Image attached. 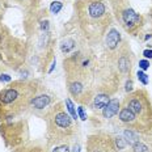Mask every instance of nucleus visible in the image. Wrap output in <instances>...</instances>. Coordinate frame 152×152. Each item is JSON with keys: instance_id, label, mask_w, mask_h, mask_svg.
<instances>
[{"instance_id": "6ab92c4d", "label": "nucleus", "mask_w": 152, "mask_h": 152, "mask_svg": "<svg viewBox=\"0 0 152 152\" xmlns=\"http://www.w3.org/2000/svg\"><path fill=\"white\" fill-rule=\"evenodd\" d=\"M138 79L142 84H144V85L148 84V76L145 75L143 71H138Z\"/></svg>"}, {"instance_id": "7ed1b4c3", "label": "nucleus", "mask_w": 152, "mask_h": 152, "mask_svg": "<svg viewBox=\"0 0 152 152\" xmlns=\"http://www.w3.org/2000/svg\"><path fill=\"white\" fill-rule=\"evenodd\" d=\"M122 18H123V23L126 24V26L130 28V29L137 26L139 24V21H140L139 15L135 13V11H132V9H126L122 13Z\"/></svg>"}, {"instance_id": "a878e982", "label": "nucleus", "mask_w": 152, "mask_h": 152, "mask_svg": "<svg viewBox=\"0 0 152 152\" xmlns=\"http://www.w3.org/2000/svg\"><path fill=\"white\" fill-rule=\"evenodd\" d=\"M41 28H42V30H47V29H49V23H47V21H45V23H42V25H41Z\"/></svg>"}, {"instance_id": "39448f33", "label": "nucleus", "mask_w": 152, "mask_h": 152, "mask_svg": "<svg viewBox=\"0 0 152 152\" xmlns=\"http://www.w3.org/2000/svg\"><path fill=\"white\" fill-rule=\"evenodd\" d=\"M118 109H119V101L118 100H112L109 101V104L104 107V112H102V115L104 118H112L113 115H115L117 113H118Z\"/></svg>"}, {"instance_id": "4be33fe9", "label": "nucleus", "mask_w": 152, "mask_h": 152, "mask_svg": "<svg viewBox=\"0 0 152 152\" xmlns=\"http://www.w3.org/2000/svg\"><path fill=\"white\" fill-rule=\"evenodd\" d=\"M77 113H79V117H80V119H83V121H85L87 119V115H85V112H84V107H79L77 109Z\"/></svg>"}, {"instance_id": "393cba45", "label": "nucleus", "mask_w": 152, "mask_h": 152, "mask_svg": "<svg viewBox=\"0 0 152 152\" xmlns=\"http://www.w3.org/2000/svg\"><path fill=\"white\" fill-rule=\"evenodd\" d=\"M126 91H127V92H131L132 91V81L131 80H129L127 83H126Z\"/></svg>"}, {"instance_id": "dca6fc26", "label": "nucleus", "mask_w": 152, "mask_h": 152, "mask_svg": "<svg viewBox=\"0 0 152 152\" xmlns=\"http://www.w3.org/2000/svg\"><path fill=\"white\" fill-rule=\"evenodd\" d=\"M134 145V151L135 152H150V150H148V147L143 143H140V142H137Z\"/></svg>"}, {"instance_id": "1a4fd4ad", "label": "nucleus", "mask_w": 152, "mask_h": 152, "mask_svg": "<svg viewBox=\"0 0 152 152\" xmlns=\"http://www.w3.org/2000/svg\"><path fill=\"white\" fill-rule=\"evenodd\" d=\"M119 119L125 123H132L135 121V114L129 109V107H123L119 113Z\"/></svg>"}, {"instance_id": "b1692460", "label": "nucleus", "mask_w": 152, "mask_h": 152, "mask_svg": "<svg viewBox=\"0 0 152 152\" xmlns=\"http://www.w3.org/2000/svg\"><path fill=\"white\" fill-rule=\"evenodd\" d=\"M143 55L145 56V58L152 59V50H144V51H143Z\"/></svg>"}, {"instance_id": "a211bd4d", "label": "nucleus", "mask_w": 152, "mask_h": 152, "mask_svg": "<svg viewBox=\"0 0 152 152\" xmlns=\"http://www.w3.org/2000/svg\"><path fill=\"white\" fill-rule=\"evenodd\" d=\"M115 144H117V148H118V150H123V148L127 145V142H126L125 138L118 137V138H115Z\"/></svg>"}, {"instance_id": "412c9836", "label": "nucleus", "mask_w": 152, "mask_h": 152, "mask_svg": "<svg viewBox=\"0 0 152 152\" xmlns=\"http://www.w3.org/2000/svg\"><path fill=\"white\" fill-rule=\"evenodd\" d=\"M53 152H69V148L68 145H59V147L54 148Z\"/></svg>"}, {"instance_id": "5701e85b", "label": "nucleus", "mask_w": 152, "mask_h": 152, "mask_svg": "<svg viewBox=\"0 0 152 152\" xmlns=\"http://www.w3.org/2000/svg\"><path fill=\"white\" fill-rule=\"evenodd\" d=\"M0 80H1V81H5V83H8V81H11L12 79H11V76H8V75H1V76H0Z\"/></svg>"}, {"instance_id": "aec40b11", "label": "nucleus", "mask_w": 152, "mask_h": 152, "mask_svg": "<svg viewBox=\"0 0 152 152\" xmlns=\"http://www.w3.org/2000/svg\"><path fill=\"white\" fill-rule=\"evenodd\" d=\"M139 67H140V69H143V71H145V69L150 68V62L145 61V59H143V61L139 62Z\"/></svg>"}, {"instance_id": "f8f14e48", "label": "nucleus", "mask_w": 152, "mask_h": 152, "mask_svg": "<svg viewBox=\"0 0 152 152\" xmlns=\"http://www.w3.org/2000/svg\"><path fill=\"white\" fill-rule=\"evenodd\" d=\"M118 68L121 69V72H123V74H126V72H129L130 71V62H129V59L127 58H121L118 61Z\"/></svg>"}, {"instance_id": "9b49d317", "label": "nucleus", "mask_w": 152, "mask_h": 152, "mask_svg": "<svg viewBox=\"0 0 152 152\" xmlns=\"http://www.w3.org/2000/svg\"><path fill=\"white\" fill-rule=\"evenodd\" d=\"M125 139H126V142H127L129 144H135L139 140L138 135L135 134V132H132L131 130H126L125 131Z\"/></svg>"}, {"instance_id": "f257e3e1", "label": "nucleus", "mask_w": 152, "mask_h": 152, "mask_svg": "<svg viewBox=\"0 0 152 152\" xmlns=\"http://www.w3.org/2000/svg\"><path fill=\"white\" fill-rule=\"evenodd\" d=\"M88 16L91 18H94V20H99L104 15H105V5L101 1H91L88 4Z\"/></svg>"}, {"instance_id": "20e7f679", "label": "nucleus", "mask_w": 152, "mask_h": 152, "mask_svg": "<svg viewBox=\"0 0 152 152\" xmlns=\"http://www.w3.org/2000/svg\"><path fill=\"white\" fill-rule=\"evenodd\" d=\"M18 97H20L18 91L16 89V88H11V89H5L1 92V94H0V101H1L4 105H8V104H12V102H15V101H17Z\"/></svg>"}, {"instance_id": "2eb2a0df", "label": "nucleus", "mask_w": 152, "mask_h": 152, "mask_svg": "<svg viewBox=\"0 0 152 152\" xmlns=\"http://www.w3.org/2000/svg\"><path fill=\"white\" fill-rule=\"evenodd\" d=\"M66 105H67V109H68V112H69V114H71V117L74 119H76L77 118V114H76V110H75V107H74V104L71 102V100H66Z\"/></svg>"}, {"instance_id": "423d86ee", "label": "nucleus", "mask_w": 152, "mask_h": 152, "mask_svg": "<svg viewBox=\"0 0 152 152\" xmlns=\"http://www.w3.org/2000/svg\"><path fill=\"white\" fill-rule=\"evenodd\" d=\"M144 107H145V105H144L143 100L138 99V96H134L129 102V109L134 114H138V115L139 114H143Z\"/></svg>"}, {"instance_id": "6e6552de", "label": "nucleus", "mask_w": 152, "mask_h": 152, "mask_svg": "<svg viewBox=\"0 0 152 152\" xmlns=\"http://www.w3.org/2000/svg\"><path fill=\"white\" fill-rule=\"evenodd\" d=\"M119 39H121V36H119L118 30L112 29L106 36V45H107V47H109V49H115L117 45L119 43Z\"/></svg>"}, {"instance_id": "ddd939ff", "label": "nucleus", "mask_w": 152, "mask_h": 152, "mask_svg": "<svg viewBox=\"0 0 152 152\" xmlns=\"http://www.w3.org/2000/svg\"><path fill=\"white\" fill-rule=\"evenodd\" d=\"M81 91H83V85L80 83H72L71 87H69V92H71L74 96H79V94L81 93Z\"/></svg>"}, {"instance_id": "f3484780", "label": "nucleus", "mask_w": 152, "mask_h": 152, "mask_svg": "<svg viewBox=\"0 0 152 152\" xmlns=\"http://www.w3.org/2000/svg\"><path fill=\"white\" fill-rule=\"evenodd\" d=\"M62 7H63V4L61 1H54V3H51V5H50V11H51V13H54V15L59 13Z\"/></svg>"}, {"instance_id": "9d476101", "label": "nucleus", "mask_w": 152, "mask_h": 152, "mask_svg": "<svg viewBox=\"0 0 152 152\" xmlns=\"http://www.w3.org/2000/svg\"><path fill=\"white\" fill-rule=\"evenodd\" d=\"M109 96L107 94H97L96 97H94V106L97 107V109H104L107 104H109Z\"/></svg>"}, {"instance_id": "f03ea898", "label": "nucleus", "mask_w": 152, "mask_h": 152, "mask_svg": "<svg viewBox=\"0 0 152 152\" xmlns=\"http://www.w3.org/2000/svg\"><path fill=\"white\" fill-rule=\"evenodd\" d=\"M54 123H55L56 127L61 130L71 129V118H69V115L64 112H59L55 114V117H54Z\"/></svg>"}, {"instance_id": "0eeeda50", "label": "nucleus", "mask_w": 152, "mask_h": 152, "mask_svg": "<svg viewBox=\"0 0 152 152\" xmlns=\"http://www.w3.org/2000/svg\"><path fill=\"white\" fill-rule=\"evenodd\" d=\"M50 96H47V94H41V96H37L34 97V99H31L30 104L33 107H36V109H43V107H46L47 105L50 104Z\"/></svg>"}, {"instance_id": "4468645a", "label": "nucleus", "mask_w": 152, "mask_h": 152, "mask_svg": "<svg viewBox=\"0 0 152 152\" xmlns=\"http://www.w3.org/2000/svg\"><path fill=\"white\" fill-rule=\"evenodd\" d=\"M74 46H75V42L72 39H67L64 43L62 45V51L63 53H68V51H71L72 49H74Z\"/></svg>"}, {"instance_id": "bb28decb", "label": "nucleus", "mask_w": 152, "mask_h": 152, "mask_svg": "<svg viewBox=\"0 0 152 152\" xmlns=\"http://www.w3.org/2000/svg\"><path fill=\"white\" fill-rule=\"evenodd\" d=\"M74 152H80V145H76L75 147V151Z\"/></svg>"}]
</instances>
